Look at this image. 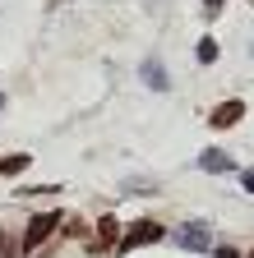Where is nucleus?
I'll return each instance as SVG.
<instances>
[{
  "instance_id": "obj_1",
  "label": "nucleus",
  "mask_w": 254,
  "mask_h": 258,
  "mask_svg": "<svg viewBox=\"0 0 254 258\" xmlns=\"http://www.w3.org/2000/svg\"><path fill=\"white\" fill-rule=\"evenodd\" d=\"M162 235H167L162 221H134L130 231H125V240L116 244V253H134L139 244H153V240H162Z\"/></svg>"
},
{
  "instance_id": "obj_2",
  "label": "nucleus",
  "mask_w": 254,
  "mask_h": 258,
  "mask_svg": "<svg viewBox=\"0 0 254 258\" xmlns=\"http://www.w3.org/2000/svg\"><path fill=\"white\" fill-rule=\"evenodd\" d=\"M60 221H65L60 212H37L33 221H28V231H23V253H33V249H37V244L56 231V226H60Z\"/></svg>"
},
{
  "instance_id": "obj_3",
  "label": "nucleus",
  "mask_w": 254,
  "mask_h": 258,
  "mask_svg": "<svg viewBox=\"0 0 254 258\" xmlns=\"http://www.w3.org/2000/svg\"><path fill=\"white\" fill-rule=\"evenodd\" d=\"M171 240H176L180 249H194V253H208V244H213V235H208V221H185Z\"/></svg>"
},
{
  "instance_id": "obj_4",
  "label": "nucleus",
  "mask_w": 254,
  "mask_h": 258,
  "mask_svg": "<svg viewBox=\"0 0 254 258\" xmlns=\"http://www.w3.org/2000/svg\"><path fill=\"white\" fill-rule=\"evenodd\" d=\"M240 115H245V102H222V106L208 115V124H213V129H231Z\"/></svg>"
},
{
  "instance_id": "obj_5",
  "label": "nucleus",
  "mask_w": 254,
  "mask_h": 258,
  "mask_svg": "<svg viewBox=\"0 0 254 258\" xmlns=\"http://www.w3.org/2000/svg\"><path fill=\"white\" fill-rule=\"evenodd\" d=\"M199 166L213 171V175H222V171H231V157L222 152V148H204V152H199Z\"/></svg>"
},
{
  "instance_id": "obj_6",
  "label": "nucleus",
  "mask_w": 254,
  "mask_h": 258,
  "mask_svg": "<svg viewBox=\"0 0 254 258\" xmlns=\"http://www.w3.org/2000/svg\"><path fill=\"white\" fill-rule=\"evenodd\" d=\"M139 74H143V83H148L153 92H162V88H167V74H162V64H157V60H143V70H139Z\"/></svg>"
},
{
  "instance_id": "obj_7",
  "label": "nucleus",
  "mask_w": 254,
  "mask_h": 258,
  "mask_svg": "<svg viewBox=\"0 0 254 258\" xmlns=\"http://www.w3.org/2000/svg\"><path fill=\"white\" fill-rule=\"evenodd\" d=\"M92 244H97V249H111V244H116V217H102V221H97V235H92Z\"/></svg>"
},
{
  "instance_id": "obj_8",
  "label": "nucleus",
  "mask_w": 254,
  "mask_h": 258,
  "mask_svg": "<svg viewBox=\"0 0 254 258\" xmlns=\"http://www.w3.org/2000/svg\"><path fill=\"white\" fill-rule=\"evenodd\" d=\"M28 166V152H19V157H5L0 161V175H14V171H23Z\"/></svg>"
},
{
  "instance_id": "obj_9",
  "label": "nucleus",
  "mask_w": 254,
  "mask_h": 258,
  "mask_svg": "<svg viewBox=\"0 0 254 258\" xmlns=\"http://www.w3.org/2000/svg\"><path fill=\"white\" fill-rule=\"evenodd\" d=\"M194 55H199V60H204V64H213V60H217V42H213V37H204V42H199V51H194Z\"/></svg>"
},
{
  "instance_id": "obj_10",
  "label": "nucleus",
  "mask_w": 254,
  "mask_h": 258,
  "mask_svg": "<svg viewBox=\"0 0 254 258\" xmlns=\"http://www.w3.org/2000/svg\"><path fill=\"white\" fill-rule=\"evenodd\" d=\"M217 10H222V0H204V14H208V19H213Z\"/></svg>"
},
{
  "instance_id": "obj_11",
  "label": "nucleus",
  "mask_w": 254,
  "mask_h": 258,
  "mask_svg": "<svg viewBox=\"0 0 254 258\" xmlns=\"http://www.w3.org/2000/svg\"><path fill=\"white\" fill-rule=\"evenodd\" d=\"M240 184H245V194H254V171H245V175H240Z\"/></svg>"
},
{
  "instance_id": "obj_12",
  "label": "nucleus",
  "mask_w": 254,
  "mask_h": 258,
  "mask_svg": "<svg viewBox=\"0 0 254 258\" xmlns=\"http://www.w3.org/2000/svg\"><path fill=\"white\" fill-rule=\"evenodd\" d=\"M217 258H240V253H236V249H227V244H222V249H217Z\"/></svg>"
},
{
  "instance_id": "obj_13",
  "label": "nucleus",
  "mask_w": 254,
  "mask_h": 258,
  "mask_svg": "<svg viewBox=\"0 0 254 258\" xmlns=\"http://www.w3.org/2000/svg\"><path fill=\"white\" fill-rule=\"evenodd\" d=\"M249 258H254V249H249Z\"/></svg>"
},
{
  "instance_id": "obj_14",
  "label": "nucleus",
  "mask_w": 254,
  "mask_h": 258,
  "mask_svg": "<svg viewBox=\"0 0 254 258\" xmlns=\"http://www.w3.org/2000/svg\"><path fill=\"white\" fill-rule=\"evenodd\" d=\"M0 244H5V240H0Z\"/></svg>"
}]
</instances>
